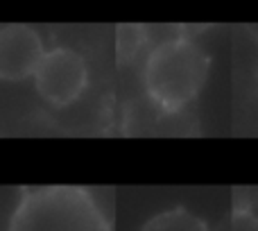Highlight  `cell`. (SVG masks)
<instances>
[{
  "mask_svg": "<svg viewBox=\"0 0 258 231\" xmlns=\"http://www.w3.org/2000/svg\"><path fill=\"white\" fill-rule=\"evenodd\" d=\"M9 231H111L104 211L86 188H23Z\"/></svg>",
  "mask_w": 258,
  "mask_h": 231,
  "instance_id": "6da1fadb",
  "label": "cell"
},
{
  "mask_svg": "<svg viewBox=\"0 0 258 231\" xmlns=\"http://www.w3.org/2000/svg\"><path fill=\"white\" fill-rule=\"evenodd\" d=\"M211 57L190 39H170L154 45L145 59L143 84L163 111H179L200 95L209 80Z\"/></svg>",
  "mask_w": 258,
  "mask_h": 231,
  "instance_id": "7a4b0ae2",
  "label": "cell"
},
{
  "mask_svg": "<svg viewBox=\"0 0 258 231\" xmlns=\"http://www.w3.org/2000/svg\"><path fill=\"white\" fill-rule=\"evenodd\" d=\"M89 84V68L80 52L71 48H52L41 59L34 73V89L43 102L63 109L80 100Z\"/></svg>",
  "mask_w": 258,
  "mask_h": 231,
  "instance_id": "3957f363",
  "label": "cell"
},
{
  "mask_svg": "<svg viewBox=\"0 0 258 231\" xmlns=\"http://www.w3.org/2000/svg\"><path fill=\"white\" fill-rule=\"evenodd\" d=\"M45 52L41 36L30 25L9 23L0 27V77L5 82L34 77Z\"/></svg>",
  "mask_w": 258,
  "mask_h": 231,
  "instance_id": "277c9868",
  "label": "cell"
},
{
  "mask_svg": "<svg viewBox=\"0 0 258 231\" xmlns=\"http://www.w3.org/2000/svg\"><path fill=\"white\" fill-rule=\"evenodd\" d=\"M141 231H209V224L192 211L174 206V209L154 213L141 227Z\"/></svg>",
  "mask_w": 258,
  "mask_h": 231,
  "instance_id": "5b68a950",
  "label": "cell"
},
{
  "mask_svg": "<svg viewBox=\"0 0 258 231\" xmlns=\"http://www.w3.org/2000/svg\"><path fill=\"white\" fill-rule=\"evenodd\" d=\"M138 25H120L118 27V59L129 62L134 54L141 50L143 41H145V32Z\"/></svg>",
  "mask_w": 258,
  "mask_h": 231,
  "instance_id": "8992f818",
  "label": "cell"
},
{
  "mask_svg": "<svg viewBox=\"0 0 258 231\" xmlns=\"http://www.w3.org/2000/svg\"><path fill=\"white\" fill-rule=\"evenodd\" d=\"M229 231H258V215L249 204H236Z\"/></svg>",
  "mask_w": 258,
  "mask_h": 231,
  "instance_id": "52a82bcc",
  "label": "cell"
},
{
  "mask_svg": "<svg viewBox=\"0 0 258 231\" xmlns=\"http://www.w3.org/2000/svg\"><path fill=\"white\" fill-rule=\"evenodd\" d=\"M256 86H258V68H256Z\"/></svg>",
  "mask_w": 258,
  "mask_h": 231,
  "instance_id": "ba28073f",
  "label": "cell"
}]
</instances>
